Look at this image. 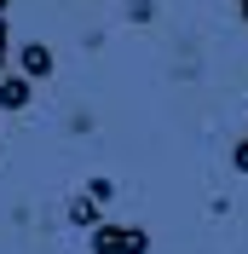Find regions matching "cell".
Instances as JSON below:
<instances>
[{
	"mask_svg": "<svg viewBox=\"0 0 248 254\" xmlns=\"http://www.w3.org/2000/svg\"><path fill=\"white\" fill-rule=\"evenodd\" d=\"M87 249H93V254H150V231H144V225H116V220H104V225L87 231Z\"/></svg>",
	"mask_w": 248,
	"mask_h": 254,
	"instance_id": "6da1fadb",
	"label": "cell"
},
{
	"mask_svg": "<svg viewBox=\"0 0 248 254\" xmlns=\"http://www.w3.org/2000/svg\"><path fill=\"white\" fill-rule=\"evenodd\" d=\"M17 75H29V81H52V69H58V58H52L47 41H23L17 47V64H12Z\"/></svg>",
	"mask_w": 248,
	"mask_h": 254,
	"instance_id": "7a4b0ae2",
	"label": "cell"
},
{
	"mask_svg": "<svg viewBox=\"0 0 248 254\" xmlns=\"http://www.w3.org/2000/svg\"><path fill=\"white\" fill-rule=\"evenodd\" d=\"M29 98H35V81L29 75H0V110H29Z\"/></svg>",
	"mask_w": 248,
	"mask_h": 254,
	"instance_id": "3957f363",
	"label": "cell"
},
{
	"mask_svg": "<svg viewBox=\"0 0 248 254\" xmlns=\"http://www.w3.org/2000/svg\"><path fill=\"white\" fill-rule=\"evenodd\" d=\"M69 225H81V231H93V225H104V208L81 190V196H69Z\"/></svg>",
	"mask_w": 248,
	"mask_h": 254,
	"instance_id": "277c9868",
	"label": "cell"
},
{
	"mask_svg": "<svg viewBox=\"0 0 248 254\" xmlns=\"http://www.w3.org/2000/svg\"><path fill=\"white\" fill-rule=\"evenodd\" d=\"M12 64H17V52H12V23L0 17V75H12Z\"/></svg>",
	"mask_w": 248,
	"mask_h": 254,
	"instance_id": "5b68a950",
	"label": "cell"
},
{
	"mask_svg": "<svg viewBox=\"0 0 248 254\" xmlns=\"http://www.w3.org/2000/svg\"><path fill=\"white\" fill-rule=\"evenodd\" d=\"M87 196H93V202H98V208H104V202H110V196H116V179H104V174H98V179H93V185H87Z\"/></svg>",
	"mask_w": 248,
	"mask_h": 254,
	"instance_id": "8992f818",
	"label": "cell"
},
{
	"mask_svg": "<svg viewBox=\"0 0 248 254\" xmlns=\"http://www.w3.org/2000/svg\"><path fill=\"white\" fill-rule=\"evenodd\" d=\"M231 168H237V174H248V133L231 144Z\"/></svg>",
	"mask_w": 248,
	"mask_h": 254,
	"instance_id": "52a82bcc",
	"label": "cell"
},
{
	"mask_svg": "<svg viewBox=\"0 0 248 254\" xmlns=\"http://www.w3.org/2000/svg\"><path fill=\"white\" fill-rule=\"evenodd\" d=\"M127 17H133V23H150V17H156V6H150V0H133V12H127Z\"/></svg>",
	"mask_w": 248,
	"mask_h": 254,
	"instance_id": "ba28073f",
	"label": "cell"
},
{
	"mask_svg": "<svg viewBox=\"0 0 248 254\" xmlns=\"http://www.w3.org/2000/svg\"><path fill=\"white\" fill-rule=\"evenodd\" d=\"M237 12H243V23H248V0H237Z\"/></svg>",
	"mask_w": 248,
	"mask_h": 254,
	"instance_id": "9c48e42d",
	"label": "cell"
},
{
	"mask_svg": "<svg viewBox=\"0 0 248 254\" xmlns=\"http://www.w3.org/2000/svg\"><path fill=\"white\" fill-rule=\"evenodd\" d=\"M6 12H12V0H0V17H6Z\"/></svg>",
	"mask_w": 248,
	"mask_h": 254,
	"instance_id": "30bf717a",
	"label": "cell"
}]
</instances>
